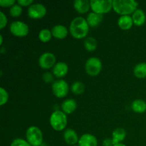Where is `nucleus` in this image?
I'll list each match as a JSON object with an SVG mask.
<instances>
[{"instance_id": "1", "label": "nucleus", "mask_w": 146, "mask_h": 146, "mask_svg": "<svg viewBox=\"0 0 146 146\" xmlns=\"http://www.w3.org/2000/svg\"><path fill=\"white\" fill-rule=\"evenodd\" d=\"M69 31L74 38L81 39L87 36L89 31V25L84 17H77L71 22Z\"/></svg>"}, {"instance_id": "2", "label": "nucleus", "mask_w": 146, "mask_h": 146, "mask_svg": "<svg viewBox=\"0 0 146 146\" xmlns=\"http://www.w3.org/2000/svg\"><path fill=\"white\" fill-rule=\"evenodd\" d=\"M138 3L133 0H114L113 1V9L114 11L121 16L133 14L137 9Z\"/></svg>"}, {"instance_id": "3", "label": "nucleus", "mask_w": 146, "mask_h": 146, "mask_svg": "<svg viewBox=\"0 0 146 146\" xmlns=\"http://www.w3.org/2000/svg\"><path fill=\"white\" fill-rule=\"evenodd\" d=\"M50 125L56 131H61L67 125L66 114L61 111H56L50 116Z\"/></svg>"}, {"instance_id": "4", "label": "nucleus", "mask_w": 146, "mask_h": 146, "mask_svg": "<svg viewBox=\"0 0 146 146\" xmlns=\"http://www.w3.org/2000/svg\"><path fill=\"white\" fill-rule=\"evenodd\" d=\"M27 141L31 146H41L43 142V134L40 128L36 126H31L26 133Z\"/></svg>"}, {"instance_id": "5", "label": "nucleus", "mask_w": 146, "mask_h": 146, "mask_svg": "<svg viewBox=\"0 0 146 146\" xmlns=\"http://www.w3.org/2000/svg\"><path fill=\"white\" fill-rule=\"evenodd\" d=\"M90 5L92 11L98 14H107L113 8L112 0H91Z\"/></svg>"}, {"instance_id": "6", "label": "nucleus", "mask_w": 146, "mask_h": 146, "mask_svg": "<svg viewBox=\"0 0 146 146\" xmlns=\"http://www.w3.org/2000/svg\"><path fill=\"white\" fill-rule=\"evenodd\" d=\"M85 69L87 74L91 76H96L101 73L102 69V63L97 57H91L86 63Z\"/></svg>"}, {"instance_id": "7", "label": "nucleus", "mask_w": 146, "mask_h": 146, "mask_svg": "<svg viewBox=\"0 0 146 146\" xmlns=\"http://www.w3.org/2000/svg\"><path fill=\"white\" fill-rule=\"evenodd\" d=\"M10 32L17 37H24L29 34V27L27 24L21 21H13L9 27Z\"/></svg>"}, {"instance_id": "8", "label": "nucleus", "mask_w": 146, "mask_h": 146, "mask_svg": "<svg viewBox=\"0 0 146 146\" xmlns=\"http://www.w3.org/2000/svg\"><path fill=\"white\" fill-rule=\"evenodd\" d=\"M51 88L53 94L58 98H62L66 96L69 90L68 84L64 80H57L54 81Z\"/></svg>"}, {"instance_id": "9", "label": "nucleus", "mask_w": 146, "mask_h": 146, "mask_svg": "<svg viewBox=\"0 0 146 146\" xmlns=\"http://www.w3.org/2000/svg\"><path fill=\"white\" fill-rule=\"evenodd\" d=\"M46 14V9L42 4H33L29 7L28 15L31 19H40Z\"/></svg>"}, {"instance_id": "10", "label": "nucleus", "mask_w": 146, "mask_h": 146, "mask_svg": "<svg viewBox=\"0 0 146 146\" xmlns=\"http://www.w3.org/2000/svg\"><path fill=\"white\" fill-rule=\"evenodd\" d=\"M56 58L50 52H46L38 58V65L43 69H49L55 66Z\"/></svg>"}, {"instance_id": "11", "label": "nucleus", "mask_w": 146, "mask_h": 146, "mask_svg": "<svg viewBox=\"0 0 146 146\" xmlns=\"http://www.w3.org/2000/svg\"><path fill=\"white\" fill-rule=\"evenodd\" d=\"M78 146H97L98 140L96 137L91 134H84L80 137L78 142Z\"/></svg>"}, {"instance_id": "12", "label": "nucleus", "mask_w": 146, "mask_h": 146, "mask_svg": "<svg viewBox=\"0 0 146 146\" xmlns=\"http://www.w3.org/2000/svg\"><path fill=\"white\" fill-rule=\"evenodd\" d=\"M68 66L65 62H58L53 67V74L57 78H62L67 74Z\"/></svg>"}, {"instance_id": "13", "label": "nucleus", "mask_w": 146, "mask_h": 146, "mask_svg": "<svg viewBox=\"0 0 146 146\" xmlns=\"http://www.w3.org/2000/svg\"><path fill=\"white\" fill-rule=\"evenodd\" d=\"M64 139L67 144L71 145H74L78 142V135L74 130L68 128L64 131Z\"/></svg>"}, {"instance_id": "14", "label": "nucleus", "mask_w": 146, "mask_h": 146, "mask_svg": "<svg viewBox=\"0 0 146 146\" xmlns=\"http://www.w3.org/2000/svg\"><path fill=\"white\" fill-rule=\"evenodd\" d=\"M52 36L57 39H64L67 36L68 29L65 26L56 25L54 26L51 30Z\"/></svg>"}, {"instance_id": "15", "label": "nucleus", "mask_w": 146, "mask_h": 146, "mask_svg": "<svg viewBox=\"0 0 146 146\" xmlns=\"http://www.w3.org/2000/svg\"><path fill=\"white\" fill-rule=\"evenodd\" d=\"M74 7L78 13L85 14L89 11L91 5L88 0H76L74 2Z\"/></svg>"}, {"instance_id": "16", "label": "nucleus", "mask_w": 146, "mask_h": 146, "mask_svg": "<svg viewBox=\"0 0 146 146\" xmlns=\"http://www.w3.org/2000/svg\"><path fill=\"white\" fill-rule=\"evenodd\" d=\"M118 25L122 30H129L133 25L132 17L129 15L121 16L118 20Z\"/></svg>"}, {"instance_id": "17", "label": "nucleus", "mask_w": 146, "mask_h": 146, "mask_svg": "<svg viewBox=\"0 0 146 146\" xmlns=\"http://www.w3.org/2000/svg\"><path fill=\"white\" fill-rule=\"evenodd\" d=\"M104 19V17L101 14H96V13L91 12L87 16L86 21L88 25L91 27H96L102 22Z\"/></svg>"}, {"instance_id": "18", "label": "nucleus", "mask_w": 146, "mask_h": 146, "mask_svg": "<svg viewBox=\"0 0 146 146\" xmlns=\"http://www.w3.org/2000/svg\"><path fill=\"white\" fill-rule=\"evenodd\" d=\"M77 108L76 101L74 99H67L61 105L62 111L66 114H71Z\"/></svg>"}, {"instance_id": "19", "label": "nucleus", "mask_w": 146, "mask_h": 146, "mask_svg": "<svg viewBox=\"0 0 146 146\" xmlns=\"http://www.w3.org/2000/svg\"><path fill=\"white\" fill-rule=\"evenodd\" d=\"M133 21V24L135 26H142L145 22L146 20V16L145 12L143 10L138 9H137L132 15Z\"/></svg>"}, {"instance_id": "20", "label": "nucleus", "mask_w": 146, "mask_h": 146, "mask_svg": "<svg viewBox=\"0 0 146 146\" xmlns=\"http://www.w3.org/2000/svg\"><path fill=\"white\" fill-rule=\"evenodd\" d=\"M126 137V132L123 128H117L112 133V141L113 145L121 143V142L124 141Z\"/></svg>"}, {"instance_id": "21", "label": "nucleus", "mask_w": 146, "mask_h": 146, "mask_svg": "<svg viewBox=\"0 0 146 146\" xmlns=\"http://www.w3.org/2000/svg\"><path fill=\"white\" fill-rule=\"evenodd\" d=\"M131 108L137 113H143L146 111V103L143 100L137 99L132 103Z\"/></svg>"}, {"instance_id": "22", "label": "nucleus", "mask_w": 146, "mask_h": 146, "mask_svg": "<svg viewBox=\"0 0 146 146\" xmlns=\"http://www.w3.org/2000/svg\"><path fill=\"white\" fill-rule=\"evenodd\" d=\"M134 75L138 78H144L146 77V63H140L137 64L133 70Z\"/></svg>"}, {"instance_id": "23", "label": "nucleus", "mask_w": 146, "mask_h": 146, "mask_svg": "<svg viewBox=\"0 0 146 146\" xmlns=\"http://www.w3.org/2000/svg\"><path fill=\"white\" fill-rule=\"evenodd\" d=\"M84 47L88 51H94L97 48V41L93 37H88L84 41Z\"/></svg>"}, {"instance_id": "24", "label": "nucleus", "mask_w": 146, "mask_h": 146, "mask_svg": "<svg viewBox=\"0 0 146 146\" xmlns=\"http://www.w3.org/2000/svg\"><path fill=\"white\" fill-rule=\"evenodd\" d=\"M51 37H52V33L49 29H47L41 30L38 34V38L41 42H48L51 39Z\"/></svg>"}, {"instance_id": "25", "label": "nucleus", "mask_w": 146, "mask_h": 146, "mask_svg": "<svg viewBox=\"0 0 146 146\" xmlns=\"http://www.w3.org/2000/svg\"><path fill=\"white\" fill-rule=\"evenodd\" d=\"M85 85L80 81H76V82L74 83L71 86V91L74 94H76V95L83 94L85 91Z\"/></svg>"}, {"instance_id": "26", "label": "nucleus", "mask_w": 146, "mask_h": 146, "mask_svg": "<svg viewBox=\"0 0 146 146\" xmlns=\"http://www.w3.org/2000/svg\"><path fill=\"white\" fill-rule=\"evenodd\" d=\"M10 15L13 17H18L22 13V7L19 4H15L10 8Z\"/></svg>"}, {"instance_id": "27", "label": "nucleus", "mask_w": 146, "mask_h": 146, "mask_svg": "<svg viewBox=\"0 0 146 146\" xmlns=\"http://www.w3.org/2000/svg\"><path fill=\"white\" fill-rule=\"evenodd\" d=\"M9 99V94L4 88H0V106H4L7 104Z\"/></svg>"}, {"instance_id": "28", "label": "nucleus", "mask_w": 146, "mask_h": 146, "mask_svg": "<svg viewBox=\"0 0 146 146\" xmlns=\"http://www.w3.org/2000/svg\"><path fill=\"white\" fill-rule=\"evenodd\" d=\"M11 146H31L28 143V141H25L21 138H17L14 139L11 143Z\"/></svg>"}, {"instance_id": "29", "label": "nucleus", "mask_w": 146, "mask_h": 146, "mask_svg": "<svg viewBox=\"0 0 146 146\" xmlns=\"http://www.w3.org/2000/svg\"><path fill=\"white\" fill-rule=\"evenodd\" d=\"M15 3V0H0V6L2 7H11Z\"/></svg>"}, {"instance_id": "30", "label": "nucleus", "mask_w": 146, "mask_h": 146, "mask_svg": "<svg viewBox=\"0 0 146 146\" xmlns=\"http://www.w3.org/2000/svg\"><path fill=\"white\" fill-rule=\"evenodd\" d=\"M42 78L44 82L47 83V84H49V83L52 82L54 81V76L51 74V73L46 72L43 74Z\"/></svg>"}, {"instance_id": "31", "label": "nucleus", "mask_w": 146, "mask_h": 146, "mask_svg": "<svg viewBox=\"0 0 146 146\" xmlns=\"http://www.w3.org/2000/svg\"><path fill=\"white\" fill-rule=\"evenodd\" d=\"M7 24V18L6 17L5 14L2 12V11H0V29H2L4 27H6V25Z\"/></svg>"}, {"instance_id": "32", "label": "nucleus", "mask_w": 146, "mask_h": 146, "mask_svg": "<svg viewBox=\"0 0 146 146\" xmlns=\"http://www.w3.org/2000/svg\"><path fill=\"white\" fill-rule=\"evenodd\" d=\"M33 0H19L17 1V4H19L21 7H27V6H31L33 4Z\"/></svg>"}, {"instance_id": "33", "label": "nucleus", "mask_w": 146, "mask_h": 146, "mask_svg": "<svg viewBox=\"0 0 146 146\" xmlns=\"http://www.w3.org/2000/svg\"><path fill=\"white\" fill-rule=\"evenodd\" d=\"M103 145L104 146H113V143L112 139H109V138H106L103 142Z\"/></svg>"}, {"instance_id": "34", "label": "nucleus", "mask_w": 146, "mask_h": 146, "mask_svg": "<svg viewBox=\"0 0 146 146\" xmlns=\"http://www.w3.org/2000/svg\"><path fill=\"white\" fill-rule=\"evenodd\" d=\"M2 43H3L2 35H0V44H1V45H2Z\"/></svg>"}, {"instance_id": "35", "label": "nucleus", "mask_w": 146, "mask_h": 146, "mask_svg": "<svg viewBox=\"0 0 146 146\" xmlns=\"http://www.w3.org/2000/svg\"><path fill=\"white\" fill-rule=\"evenodd\" d=\"M113 146H126V145L123 143H118V144H116V145H114Z\"/></svg>"}]
</instances>
